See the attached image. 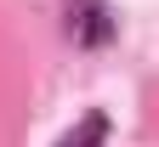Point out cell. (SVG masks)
<instances>
[{"label":"cell","instance_id":"6da1fadb","mask_svg":"<svg viewBox=\"0 0 159 147\" xmlns=\"http://www.w3.org/2000/svg\"><path fill=\"white\" fill-rule=\"evenodd\" d=\"M68 34L80 40V45H108V40H114V17H108V6H102V0H74V6H68Z\"/></svg>","mask_w":159,"mask_h":147},{"label":"cell","instance_id":"7a4b0ae2","mask_svg":"<svg viewBox=\"0 0 159 147\" xmlns=\"http://www.w3.org/2000/svg\"><path fill=\"white\" fill-rule=\"evenodd\" d=\"M102 141H108V113H85L57 147H102Z\"/></svg>","mask_w":159,"mask_h":147}]
</instances>
